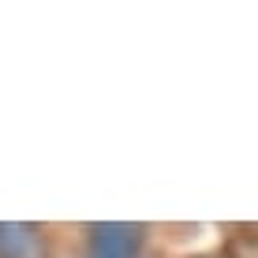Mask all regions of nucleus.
Returning <instances> with one entry per match:
<instances>
[{"label": "nucleus", "instance_id": "1", "mask_svg": "<svg viewBox=\"0 0 258 258\" xmlns=\"http://www.w3.org/2000/svg\"><path fill=\"white\" fill-rule=\"evenodd\" d=\"M139 228L131 225H97L90 236V258H135Z\"/></svg>", "mask_w": 258, "mask_h": 258}]
</instances>
